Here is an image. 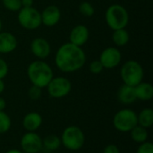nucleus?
<instances>
[{"label":"nucleus","mask_w":153,"mask_h":153,"mask_svg":"<svg viewBox=\"0 0 153 153\" xmlns=\"http://www.w3.org/2000/svg\"><path fill=\"white\" fill-rule=\"evenodd\" d=\"M86 62V55L81 47L72 43L63 44L56 51L55 63L63 73H74L80 70Z\"/></svg>","instance_id":"1"},{"label":"nucleus","mask_w":153,"mask_h":153,"mask_svg":"<svg viewBox=\"0 0 153 153\" xmlns=\"http://www.w3.org/2000/svg\"><path fill=\"white\" fill-rule=\"evenodd\" d=\"M129 133L131 134L132 140L134 143H139V144L147 142L148 137H149V133H148L147 129L139 125H137L135 127H134Z\"/></svg>","instance_id":"18"},{"label":"nucleus","mask_w":153,"mask_h":153,"mask_svg":"<svg viewBox=\"0 0 153 153\" xmlns=\"http://www.w3.org/2000/svg\"><path fill=\"white\" fill-rule=\"evenodd\" d=\"M42 125V117L37 112L26 114L22 119V126L27 132H35Z\"/></svg>","instance_id":"15"},{"label":"nucleus","mask_w":153,"mask_h":153,"mask_svg":"<svg viewBox=\"0 0 153 153\" xmlns=\"http://www.w3.org/2000/svg\"><path fill=\"white\" fill-rule=\"evenodd\" d=\"M5 107H6V102H5L4 99L0 97V111H4Z\"/></svg>","instance_id":"31"},{"label":"nucleus","mask_w":153,"mask_h":153,"mask_svg":"<svg viewBox=\"0 0 153 153\" xmlns=\"http://www.w3.org/2000/svg\"><path fill=\"white\" fill-rule=\"evenodd\" d=\"M117 99L122 104L125 105H130L135 102L137 98H136L134 87L123 84L117 91Z\"/></svg>","instance_id":"16"},{"label":"nucleus","mask_w":153,"mask_h":153,"mask_svg":"<svg viewBox=\"0 0 153 153\" xmlns=\"http://www.w3.org/2000/svg\"><path fill=\"white\" fill-rule=\"evenodd\" d=\"M120 75L124 84L135 87L143 82L144 73L143 66L139 62L135 60H129L122 65Z\"/></svg>","instance_id":"5"},{"label":"nucleus","mask_w":153,"mask_h":153,"mask_svg":"<svg viewBox=\"0 0 153 153\" xmlns=\"http://www.w3.org/2000/svg\"><path fill=\"white\" fill-rule=\"evenodd\" d=\"M22 7H31L33 4V0H21Z\"/></svg>","instance_id":"30"},{"label":"nucleus","mask_w":153,"mask_h":153,"mask_svg":"<svg viewBox=\"0 0 153 153\" xmlns=\"http://www.w3.org/2000/svg\"><path fill=\"white\" fill-rule=\"evenodd\" d=\"M137 125V114L130 108H123L117 111L113 117L114 127L121 133H129Z\"/></svg>","instance_id":"6"},{"label":"nucleus","mask_w":153,"mask_h":153,"mask_svg":"<svg viewBox=\"0 0 153 153\" xmlns=\"http://www.w3.org/2000/svg\"><path fill=\"white\" fill-rule=\"evenodd\" d=\"M30 50L35 56L40 59H45L49 56L51 48L48 41L45 39L36 38L30 43Z\"/></svg>","instance_id":"12"},{"label":"nucleus","mask_w":153,"mask_h":153,"mask_svg":"<svg viewBox=\"0 0 153 153\" xmlns=\"http://www.w3.org/2000/svg\"><path fill=\"white\" fill-rule=\"evenodd\" d=\"M138 125L148 129L153 125V110L150 108L143 109L139 115H137Z\"/></svg>","instance_id":"19"},{"label":"nucleus","mask_w":153,"mask_h":153,"mask_svg":"<svg viewBox=\"0 0 153 153\" xmlns=\"http://www.w3.org/2000/svg\"><path fill=\"white\" fill-rule=\"evenodd\" d=\"M137 100L143 101L151 100L153 98V86L149 82H140L134 87Z\"/></svg>","instance_id":"17"},{"label":"nucleus","mask_w":153,"mask_h":153,"mask_svg":"<svg viewBox=\"0 0 153 153\" xmlns=\"http://www.w3.org/2000/svg\"><path fill=\"white\" fill-rule=\"evenodd\" d=\"M41 15V23L48 27L55 26L58 23L61 18L60 9L56 5H48L47 6L43 12L40 13Z\"/></svg>","instance_id":"11"},{"label":"nucleus","mask_w":153,"mask_h":153,"mask_svg":"<svg viewBox=\"0 0 153 153\" xmlns=\"http://www.w3.org/2000/svg\"><path fill=\"white\" fill-rule=\"evenodd\" d=\"M1 29H2V22L0 20V32H1Z\"/></svg>","instance_id":"34"},{"label":"nucleus","mask_w":153,"mask_h":153,"mask_svg":"<svg viewBox=\"0 0 153 153\" xmlns=\"http://www.w3.org/2000/svg\"><path fill=\"white\" fill-rule=\"evenodd\" d=\"M5 153H23L22 151L20 150H17V149H11L9 151H7Z\"/></svg>","instance_id":"33"},{"label":"nucleus","mask_w":153,"mask_h":153,"mask_svg":"<svg viewBox=\"0 0 153 153\" xmlns=\"http://www.w3.org/2000/svg\"><path fill=\"white\" fill-rule=\"evenodd\" d=\"M4 88H5V86H4V81H3L2 79H0V94L4 92Z\"/></svg>","instance_id":"32"},{"label":"nucleus","mask_w":153,"mask_h":153,"mask_svg":"<svg viewBox=\"0 0 153 153\" xmlns=\"http://www.w3.org/2000/svg\"><path fill=\"white\" fill-rule=\"evenodd\" d=\"M112 39L117 47H123L129 42L130 36L128 31L125 29L116 30L112 35Z\"/></svg>","instance_id":"21"},{"label":"nucleus","mask_w":153,"mask_h":153,"mask_svg":"<svg viewBox=\"0 0 153 153\" xmlns=\"http://www.w3.org/2000/svg\"><path fill=\"white\" fill-rule=\"evenodd\" d=\"M17 19L21 26L26 30H36L41 23L40 13L34 7H22L19 10Z\"/></svg>","instance_id":"7"},{"label":"nucleus","mask_w":153,"mask_h":153,"mask_svg":"<svg viewBox=\"0 0 153 153\" xmlns=\"http://www.w3.org/2000/svg\"><path fill=\"white\" fill-rule=\"evenodd\" d=\"M17 39L10 32H0V53L8 54L17 48Z\"/></svg>","instance_id":"14"},{"label":"nucleus","mask_w":153,"mask_h":153,"mask_svg":"<svg viewBox=\"0 0 153 153\" xmlns=\"http://www.w3.org/2000/svg\"><path fill=\"white\" fill-rule=\"evenodd\" d=\"M2 2L4 6L12 12H17L22 7L21 0H2Z\"/></svg>","instance_id":"24"},{"label":"nucleus","mask_w":153,"mask_h":153,"mask_svg":"<svg viewBox=\"0 0 153 153\" xmlns=\"http://www.w3.org/2000/svg\"><path fill=\"white\" fill-rule=\"evenodd\" d=\"M70 43L82 47L83 46L87 40L89 39V30L85 25L80 24L75 27H74L70 32Z\"/></svg>","instance_id":"13"},{"label":"nucleus","mask_w":153,"mask_h":153,"mask_svg":"<svg viewBox=\"0 0 153 153\" xmlns=\"http://www.w3.org/2000/svg\"><path fill=\"white\" fill-rule=\"evenodd\" d=\"M79 11L82 14H83L84 16H87V17L92 16L95 13V9H94L93 5L89 2L81 3L79 5Z\"/></svg>","instance_id":"23"},{"label":"nucleus","mask_w":153,"mask_h":153,"mask_svg":"<svg viewBox=\"0 0 153 153\" xmlns=\"http://www.w3.org/2000/svg\"><path fill=\"white\" fill-rule=\"evenodd\" d=\"M21 149L23 153H38L43 148L41 137L35 132H27L20 142Z\"/></svg>","instance_id":"9"},{"label":"nucleus","mask_w":153,"mask_h":153,"mask_svg":"<svg viewBox=\"0 0 153 153\" xmlns=\"http://www.w3.org/2000/svg\"><path fill=\"white\" fill-rule=\"evenodd\" d=\"M103 69H104V67H103V65H102V64L100 63V60L92 61L90 64V71H91V73H92L94 74H100Z\"/></svg>","instance_id":"26"},{"label":"nucleus","mask_w":153,"mask_h":153,"mask_svg":"<svg viewBox=\"0 0 153 153\" xmlns=\"http://www.w3.org/2000/svg\"><path fill=\"white\" fill-rule=\"evenodd\" d=\"M48 95L54 99H61L67 96L72 90L71 82L65 77H53L47 86Z\"/></svg>","instance_id":"8"},{"label":"nucleus","mask_w":153,"mask_h":153,"mask_svg":"<svg viewBox=\"0 0 153 153\" xmlns=\"http://www.w3.org/2000/svg\"><path fill=\"white\" fill-rule=\"evenodd\" d=\"M42 146L50 152H54L59 149L61 146V139L57 135L49 134L42 139Z\"/></svg>","instance_id":"20"},{"label":"nucleus","mask_w":153,"mask_h":153,"mask_svg":"<svg viewBox=\"0 0 153 153\" xmlns=\"http://www.w3.org/2000/svg\"><path fill=\"white\" fill-rule=\"evenodd\" d=\"M103 153H120V151L116 144H108L104 148Z\"/></svg>","instance_id":"29"},{"label":"nucleus","mask_w":153,"mask_h":153,"mask_svg":"<svg viewBox=\"0 0 153 153\" xmlns=\"http://www.w3.org/2000/svg\"><path fill=\"white\" fill-rule=\"evenodd\" d=\"M122 59L121 52L114 47L107 48L102 51L100 56V61L104 68L112 69L117 67Z\"/></svg>","instance_id":"10"},{"label":"nucleus","mask_w":153,"mask_h":153,"mask_svg":"<svg viewBox=\"0 0 153 153\" xmlns=\"http://www.w3.org/2000/svg\"><path fill=\"white\" fill-rule=\"evenodd\" d=\"M28 94H29V97H30V100H38L39 99H40L41 94H42L41 88L38 87V86H35V85H32L29 89Z\"/></svg>","instance_id":"25"},{"label":"nucleus","mask_w":153,"mask_h":153,"mask_svg":"<svg viewBox=\"0 0 153 153\" xmlns=\"http://www.w3.org/2000/svg\"><path fill=\"white\" fill-rule=\"evenodd\" d=\"M136 153H153V144L148 141L141 143L136 151Z\"/></svg>","instance_id":"27"},{"label":"nucleus","mask_w":153,"mask_h":153,"mask_svg":"<svg viewBox=\"0 0 153 153\" xmlns=\"http://www.w3.org/2000/svg\"><path fill=\"white\" fill-rule=\"evenodd\" d=\"M8 70H9V68H8L7 63L4 60L0 58V79L3 80L7 75Z\"/></svg>","instance_id":"28"},{"label":"nucleus","mask_w":153,"mask_h":153,"mask_svg":"<svg viewBox=\"0 0 153 153\" xmlns=\"http://www.w3.org/2000/svg\"><path fill=\"white\" fill-rule=\"evenodd\" d=\"M61 144L69 151L81 150L85 143V135L82 130L76 126H67L62 133Z\"/></svg>","instance_id":"3"},{"label":"nucleus","mask_w":153,"mask_h":153,"mask_svg":"<svg viewBox=\"0 0 153 153\" xmlns=\"http://www.w3.org/2000/svg\"><path fill=\"white\" fill-rule=\"evenodd\" d=\"M107 24L113 30L125 29L129 22V14L126 9L121 4L110 5L105 14Z\"/></svg>","instance_id":"4"},{"label":"nucleus","mask_w":153,"mask_h":153,"mask_svg":"<svg viewBox=\"0 0 153 153\" xmlns=\"http://www.w3.org/2000/svg\"><path fill=\"white\" fill-rule=\"evenodd\" d=\"M38 153H39V152H38Z\"/></svg>","instance_id":"35"},{"label":"nucleus","mask_w":153,"mask_h":153,"mask_svg":"<svg viewBox=\"0 0 153 153\" xmlns=\"http://www.w3.org/2000/svg\"><path fill=\"white\" fill-rule=\"evenodd\" d=\"M11 125L10 117L4 111H0V134L7 133L11 128Z\"/></svg>","instance_id":"22"},{"label":"nucleus","mask_w":153,"mask_h":153,"mask_svg":"<svg viewBox=\"0 0 153 153\" xmlns=\"http://www.w3.org/2000/svg\"><path fill=\"white\" fill-rule=\"evenodd\" d=\"M27 74L32 85L45 88L54 77L53 70L48 64L41 60L31 62L27 69Z\"/></svg>","instance_id":"2"}]
</instances>
